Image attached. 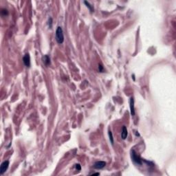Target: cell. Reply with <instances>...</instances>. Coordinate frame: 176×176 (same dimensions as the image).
<instances>
[{
	"label": "cell",
	"instance_id": "cell-14",
	"mask_svg": "<svg viewBox=\"0 0 176 176\" xmlns=\"http://www.w3.org/2000/svg\"><path fill=\"white\" fill-rule=\"evenodd\" d=\"M75 167H76V169H77V170H78V171H81V165H80L79 164H77Z\"/></svg>",
	"mask_w": 176,
	"mask_h": 176
},
{
	"label": "cell",
	"instance_id": "cell-7",
	"mask_svg": "<svg viewBox=\"0 0 176 176\" xmlns=\"http://www.w3.org/2000/svg\"><path fill=\"white\" fill-rule=\"evenodd\" d=\"M127 135H128V131H127V127L125 126H123L122 129V133H121V138L123 140H125L127 138Z\"/></svg>",
	"mask_w": 176,
	"mask_h": 176
},
{
	"label": "cell",
	"instance_id": "cell-1",
	"mask_svg": "<svg viewBox=\"0 0 176 176\" xmlns=\"http://www.w3.org/2000/svg\"><path fill=\"white\" fill-rule=\"evenodd\" d=\"M56 40L58 43L61 44L64 41V35L63 32V29L61 26H59L56 28Z\"/></svg>",
	"mask_w": 176,
	"mask_h": 176
},
{
	"label": "cell",
	"instance_id": "cell-3",
	"mask_svg": "<svg viewBox=\"0 0 176 176\" xmlns=\"http://www.w3.org/2000/svg\"><path fill=\"white\" fill-rule=\"evenodd\" d=\"M8 167H9V161L8 160L4 161V162L1 164V167H0V173L1 175L4 174L6 171V170L8 168Z\"/></svg>",
	"mask_w": 176,
	"mask_h": 176
},
{
	"label": "cell",
	"instance_id": "cell-6",
	"mask_svg": "<svg viewBox=\"0 0 176 176\" xmlns=\"http://www.w3.org/2000/svg\"><path fill=\"white\" fill-rule=\"evenodd\" d=\"M130 109H131V116L135 115V108H134V99L133 97L130 99Z\"/></svg>",
	"mask_w": 176,
	"mask_h": 176
},
{
	"label": "cell",
	"instance_id": "cell-12",
	"mask_svg": "<svg viewBox=\"0 0 176 176\" xmlns=\"http://www.w3.org/2000/svg\"><path fill=\"white\" fill-rule=\"evenodd\" d=\"M99 71L100 72H103V71H104L103 66L101 64H99Z\"/></svg>",
	"mask_w": 176,
	"mask_h": 176
},
{
	"label": "cell",
	"instance_id": "cell-10",
	"mask_svg": "<svg viewBox=\"0 0 176 176\" xmlns=\"http://www.w3.org/2000/svg\"><path fill=\"white\" fill-rule=\"evenodd\" d=\"M1 14L2 17H6L8 14V11L7 9H5V8H3L1 9Z\"/></svg>",
	"mask_w": 176,
	"mask_h": 176
},
{
	"label": "cell",
	"instance_id": "cell-13",
	"mask_svg": "<svg viewBox=\"0 0 176 176\" xmlns=\"http://www.w3.org/2000/svg\"><path fill=\"white\" fill-rule=\"evenodd\" d=\"M49 27L50 28H52V18H50L49 19Z\"/></svg>",
	"mask_w": 176,
	"mask_h": 176
},
{
	"label": "cell",
	"instance_id": "cell-11",
	"mask_svg": "<svg viewBox=\"0 0 176 176\" xmlns=\"http://www.w3.org/2000/svg\"><path fill=\"white\" fill-rule=\"evenodd\" d=\"M109 140L111 142L112 144L113 145V138L112 132L111 131H109Z\"/></svg>",
	"mask_w": 176,
	"mask_h": 176
},
{
	"label": "cell",
	"instance_id": "cell-9",
	"mask_svg": "<svg viewBox=\"0 0 176 176\" xmlns=\"http://www.w3.org/2000/svg\"><path fill=\"white\" fill-rule=\"evenodd\" d=\"M84 4L86 5V6L89 8V10H90V11L91 12V13H93L94 11V8L92 6H91V4L88 2V1H84Z\"/></svg>",
	"mask_w": 176,
	"mask_h": 176
},
{
	"label": "cell",
	"instance_id": "cell-5",
	"mask_svg": "<svg viewBox=\"0 0 176 176\" xmlns=\"http://www.w3.org/2000/svg\"><path fill=\"white\" fill-rule=\"evenodd\" d=\"M106 166V162L104 161H98L94 163V167L96 169H101Z\"/></svg>",
	"mask_w": 176,
	"mask_h": 176
},
{
	"label": "cell",
	"instance_id": "cell-4",
	"mask_svg": "<svg viewBox=\"0 0 176 176\" xmlns=\"http://www.w3.org/2000/svg\"><path fill=\"white\" fill-rule=\"evenodd\" d=\"M23 61L24 65L27 67V68H30V56L29 53H26L23 58Z\"/></svg>",
	"mask_w": 176,
	"mask_h": 176
},
{
	"label": "cell",
	"instance_id": "cell-8",
	"mask_svg": "<svg viewBox=\"0 0 176 176\" xmlns=\"http://www.w3.org/2000/svg\"><path fill=\"white\" fill-rule=\"evenodd\" d=\"M43 63L45 64L46 66L49 65L50 64V58L48 55H44L42 57Z\"/></svg>",
	"mask_w": 176,
	"mask_h": 176
},
{
	"label": "cell",
	"instance_id": "cell-2",
	"mask_svg": "<svg viewBox=\"0 0 176 176\" xmlns=\"http://www.w3.org/2000/svg\"><path fill=\"white\" fill-rule=\"evenodd\" d=\"M131 159L133 160V162L138 164V165H142V159L141 158L139 155H137V153H135V151L134 150H131Z\"/></svg>",
	"mask_w": 176,
	"mask_h": 176
}]
</instances>
